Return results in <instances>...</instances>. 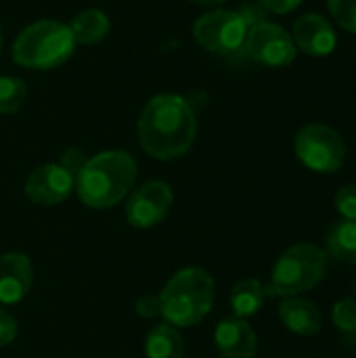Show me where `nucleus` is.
Wrapping results in <instances>:
<instances>
[{"instance_id":"1","label":"nucleus","mask_w":356,"mask_h":358,"mask_svg":"<svg viewBox=\"0 0 356 358\" xmlns=\"http://www.w3.org/2000/svg\"><path fill=\"white\" fill-rule=\"evenodd\" d=\"M138 141L147 155L168 162L185 155L197 134V117L191 103L180 94H157L141 111Z\"/></svg>"},{"instance_id":"2","label":"nucleus","mask_w":356,"mask_h":358,"mask_svg":"<svg viewBox=\"0 0 356 358\" xmlns=\"http://www.w3.org/2000/svg\"><path fill=\"white\" fill-rule=\"evenodd\" d=\"M136 162L126 151H103L82 164L76 174V189L92 210H107L120 203L136 182Z\"/></svg>"},{"instance_id":"3","label":"nucleus","mask_w":356,"mask_h":358,"mask_svg":"<svg viewBox=\"0 0 356 358\" xmlns=\"http://www.w3.org/2000/svg\"><path fill=\"white\" fill-rule=\"evenodd\" d=\"M214 281L204 268L178 271L159 294V315L172 327H193L212 308Z\"/></svg>"},{"instance_id":"4","label":"nucleus","mask_w":356,"mask_h":358,"mask_svg":"<svg viewBox=\"0 0 356 358\" xmlns=\"http://www.w3.org/2000/svg\"><path fill=\"white\" fill-rule=\"evenodd\" d=\"M76 48L69 25L61 21H36L27 25L13 44V59L27 69H55L63 65Z\"/></svg>"},{"instance_id":"5","label":"nucleus","mask_w":356,"mask_h":358,"mask_svg":"<svg viewBox=\"0 0 356 358\" xmlns=\"http://www.w3.org/2000/svg\"><path fill=\"white\" fill-rule=\"evenodd\" d=\"M327 271V254L313 243H298L290 248L275 262L271 283L266 285L269 296L292 298L317 287Z\"/></svg>"},{"instance_id":"6","label":"nucleus","mask_w":356,"mask_h":358,"mask_svg":"<svg viewBox=\"0 0 356 358\" xmlns=\"http://www.w3.org/2000/svg\"><path fill=\"white\" fill-rule=\"evenodd\" d=\"M298 159L313 172L332 174L338 172L346 162V143L332 126L308 124L294 141Z\"/></svg>"},{"instance_id":"7","label":"nucleus","mask_w":356,"mask_h":358,"mask_svg":"<svg viewBox=\"0 0 356 358\" xmlns=\"http://www.w3.org/2000/svg\"><path fill=\"white\" fill-rule=\"evenodd\" d=\"M250 23L248 17L229 10V8H216L206 15H201L193 25V38L195 42L216 55H231L239 50L245 44Z\"/></svg>"},{"instance_id":"8","label":"nucleus","mask_w":356,"mask_h":358,"mask_svg":"<svg viewBox=\"0 0 356 358\" xmlns=\"http://www.w3.org/2000/svg\"><path fill=\"white\" fill-rule=\"evenodd\" d=\"M248 55L264 67H287L296 59V44L292 34L271 21H256L245 36Z\"/></svg>"},{"instance_id":"9","label":"nucleus","mask_w":356,"mask_h":358,"mask_svg":"<svg viewBox=\"0 0 356 358\" xmlns=\"http://www.w3.org/2000/svg\"><path fill=\"white\" fill-rule=\"evenodd\" d=\"M174 203L170 185L162 180H149L138 187L126 203V218L134 229H151L159 224Z\"/></svg>"},{"instance_id":"10","label":"nucleus","mask_w":356,"mask_h":358,"mask_svg":"<svg viewBox=\"0 0 356 358\" xmlns=\"http://www.w3.org/2000/svg\"><path fill=\"white\" fill-rule=\"evenodd\" d=\"M76 185V174L63 164H44L25 180V193L34 203L57 206L69 197Z\"/></svg>"},{"instance_id":"11","label":"nucleus","mask_w":356,"mask_h":358,"mask_svg":"<svg viewBox=\"0 0 356 358\" xmlns=\"http://www.w3.org/2000/svg\"><path fill=\"white\" fill-rule=\"evenodd\" d=\"M292 40L296 48H300L302 52L311 57H327L336 50V44H338V36L329 19H325L319 13L300 15L294 21Z\"/></svg>"},{"instance_id":"12","label":"nucleus","mask_w":356,"mask_h":358,"mask_svg":"<svg viewBox=\"0 0 356 358\" xmlns=\"http://www.w3.org/2000/svg\"><path fill=\"white\" fill-rule=\"evenodd\" d=\"M34 283V268L25 254L13 252L0 256V302H21Z\"/></svg>"},{"instance_id":"13","label":"nucleus","mask_w":356,"mask_h":358,"mask_svg":"<svg viewBox=\"0 0 356 358\" xmlns=\"http://www.w3.org/2000/svg\"><path fill=\"white\" fill-rule=\"evenodd\" d=\"M216 350L222 358H254L258 350V340L254 329L245 319H225L214 331Z\"/></svg>"},{"instance_id":"14","label":"nucleus","mask_w":356,"mask_h":358,"mask_svg":"<svg viewBox=\"0 0 356 358\" xmlns=\"http://www.w3.org/2000/svg\"><path fill=\"white\" fill-rule=\"evenodd\" d=\"M279 319L283 321V325L298 334V336H317L321 331V313L319 308L308 302L302 300L298 296L285 298L279 306Z\"/></svg>"},{"instance_id":"15","label":"nucleus","mask_w":356,"mask_h":358,"mask_svg":"<svg viewBox=\"0 0 356 358\" xmlns=\"http://www.w3.org/2000/svg\"><path fill=\"white\" fill-rule=\"evenodd\" d=\"M69 29L78 44H97L103 38H107L111 29V21L99 8H86L71 19Z\"/></svg>"},{"instance_id":"16","label":"nucleus","mask_w":356,"mask_h":358,"mask_svg":"<svg viewBox=\"0 0 356 358\" xmlns=\"http://www.w3.org/2000/svg\"><path fill=\"white\" fill-rule=\"evenodd\" d=\"M269 292L258 279H243L231 292V308L237 319L254 317L266 302Z\"/></svg>"},{"instance_id":"17","label":"nucleus","mask_w":356,"mask_h":358,"mask_svg":"<svg viewBox=\"0 0 356 358\" xmlns=\"http://www.w3.org/2000/svg\"><path fill=\"white\" fill-rule=\"evenodd\" d=\"M145 355L147 358H183L185 357L183 336L178 334L176 327L168 323L155 325L147 336Z\"/></svg>"},{"instance_id":"18","label":"nucleus","mask_w":356,"mask_h":358,"mask_svg":"<svg viewBox=\"0 0 356 358\" xmlns=\"http://www.w3.org/2000/svg\"><path fill=\"white\" fill-rule=\"evenodd\" d=\"M327 250L338 262H356V220H340L327 233Z\"/></svg>"},{"instance_id":"19","label":"nucleus","mask_w":356,"mask_h":358,"mask_svg":"<svg viewBox=\"0 0 356 358\" xmlns=\"http://www.w3.org/2000/svg\"><path fill=\"white\" fill-rule=\"evenodd\" d=\"M27 96V88L23 80L15 76H2L0 78V113L8 115L15 113Z\"/></svg>"},{"instance_id":"20","label":"nucleus","mask_w":356,"mask_h":358,"mask_svg":"<svg viewBox=\"0 0 356 358\" xmlns=\"http://www.w3.org/2000/svg\"><path fill=\"white\" fill-rule=\"evenodd\" d=\"M327 8L340 27L356 34V0H327Z\"/></svg>"},{"instance_id":"21","label":"nucleus","mask_w":356,"mask_h":358,"mask_svg":"<svg viewBox=\"0 0 356 358\" xmlns=\"http://www.w3.org/2000/svg\"><path fill=\"white\" fill-rule=\"evenodd\" d=\"M334 323L336 327L346 334L356 336V302L355 300H340L334 306Z\"/></svg>"},{"instance_id":"22","label":"nucleus","mask_w":356,"mask_h":358,"mask_svg":"<svg viewBox=\"0 0 356 358\" xmlns=\"http://www.w3.org/2000/svg\"><path fill=\"white\" fill-rule=\"evenodd\" d=\"M336 208L344 220H356V185H346L336 193Z\"/></svg>"},{"instance_id":"23","label":"nucleus","mask_w":356,"mask_h":358,"mask_svg":"<svg viewBox=\"0 0 356 358\" xmlns=\"http://www.w3.org/2000/svg\"><path fill=\"white\" fill-rule=\"evenodd\" d=\"M17 338V321L0 308V348L8 346Z\"/></svg>"},{"instance_id":"24","label":"nucleus","mask_w":356,"mask_h":358,"mask_svg":"<svg viewBox=\"0 0 356 358\" xmlns=\"http://www.w3.org/2000/svg\"><path fill=\"white\" fill-rule=\"evenodd\" d=\"M136 315H141L143 319H153L159 315V296H143L136 306H134Z\"/></svg>"},{"instance_id":"25","label":"nucleus","mask_w":356,"mask_h":358,"mask_svg":"<svg viewBox=\"0 0 356 358\" xmlns=\"http://www.w3.org/2000/svg\"><path fill=\"white\" fill-rule=\"evenodd\" d=\"M266 10H271V13H277V15H285V13H292V10H296L300 4H302V0H258Z\"/></svg>"},{"instance_id":"26","label":"nucleus","mask_w":356,"mask_h":358,"mask_svg":"<svg viewBox=\"0 0 356 358\" xmlns=\"http://www.w3.org/2000/svg\"><path fill=\"white\" fill-rule=\"evenodd\" d=\"M189 2H195L199 6H218V4H222L227 0H189Z\"/></svg>"},{"instance_id":"27","label":"nucleus","mask_w":356,"mask_h":358,"mask_svg":"<svg viewBox=\"0 0 356 358\" xmlns=\"http://www.w3.org/2000/svg\"><path fill=\"white\" fill-rule=\"evenodd\" d=\"M2 40L4 38H2V25H0V52H2Z\"/></svg>"}]
</instances>
